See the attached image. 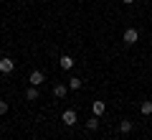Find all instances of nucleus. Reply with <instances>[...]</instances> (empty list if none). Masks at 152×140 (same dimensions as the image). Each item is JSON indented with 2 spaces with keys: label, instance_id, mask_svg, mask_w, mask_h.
<instances>
[{
  "label": "nucleus",
  "instance_id": "1",
  "mask_svg": "<svg viewBox=\"0 0 152 140\" xmlns=\"http://www.w3.org/2000/svg\"><path fill=\"white\" fill-rule=\"evenodd\" d=\"M28 81H31V87H41V84H43V81H46V74H43V71H31V76H28Z\"/></svg>",
  "mask_w": 152,
  "mask_h": 140
},
{
  "label": "nucleus",
  "instance_id": "2",
  "mask_svg": "<svg viewBox=\"0 0 152 140\" xmlns=\"http://www.w3.org/2000/svg\"><path fill=\"white\" fill-rule=\"evenodd\" d=\"M137 41H140V31H137V28H127L124 31V43L132 46V43H137Z\"/></svg>",
  "mask_w": 152,
  "mask_h": 140
},
{
  "label": "nucleus",
  "instance_id": "3",
  "mask_svg": "<svg viewBox=\"0 0 152 140\" xmlns=\"http://www.w3.org/2000/svg\"><path fill=\"white\" fill-rule=\"evenodd\" d=\"M13 69H15V61L8 59V56H3V59H0V71H3V74H13Z\"/></svg>",
  "mask_w": 152,
  "mask_h": 140
},
{
  "label": "nucleus",
  "instance_id": "4",
  "mask_svg": "<svg viewBox=\"0 0 152 140\" xmlns=\"http://www.w3.org/2000/svg\"><path fill=\"white\" fill-rule=\"evenodd\" d=\"M61 120H64V122L69 125V127H71V125H76V120H79V117H76V110H64Z\"/></svg>",
  "mask_w": 152,
  "mask_h": 140
},
{
  "label": "nucleus",
  "instance_id": "5",
  "mask_svg": "<svg viewBox=\"0 0 152 140\" xmlns=\"http://www.w3.org/2000/svg\"><path fill=\"white\" fill-rule=\"evenodd\" d=\"M58 66H61V69H64V71H69V69H74V59H71V56H61V59H58Z\"/></svg>",
  "mask_w": 152,
  "mask_h": 140
},
{
  "label": "nucleus",
  "instance_id": "6",
  "mask_svg": "<svg viewBox=\"0 0 152 140\" xmlns=\"http://www.w3.org/2000/svg\"><path fill=\"white\" fill-rule=\"evenodd\" d=\"M26 99H28V102H36V99H38V87H28V89H26Z\"/></svg>",
  "mask_w": 152,
  "mask_h": 140
},
{
  "label": "nucleus",
  "instance_id": "7",
  "mask_svg": "<svg viewBox=\"0 0 152 140\" xmlns=\"http://www.w3.org/2000/svg\"><path fill=\"white\" fill-rule=\"evenodd\" d=\"M91 112L99 117V115H104V112H107V104H104V102H94V104H91Z\"/></svg>",
  "mask_w": 152,
  "mask_h": 140
},
{
  "label": "nucleus",
  "instance_id": "8",
  "mask_svg": "<svg viewBox=\"0 0 152 140\" xmlns=\"http://www.w3.org/2000/svg\"><path fill=\"white\" fill-rule=\"evenodd\" d=\"M140 112L145 115V117H150V115H152V102H150V99H147V102H142V104H140Z\"/></svg>",
  "mask_w": 152,
  "mask_h": 140
},
{
  "label": "nucleus",
  "instance_id": "9",
  "mask_svg": "<svg viewBox=\"0 0 152 140\" xmlns=\"http://www.w3.org/2000/svg\"><path fill=\"white\" fill-rule=\"evenodd\" d=\"M81 84H84V81L79 79V76H71V79H69V89H81Z\"/></svg>",
  "mask_w": 152,
  "mask_h": 140
},
{
  "label": "nucleus",
  "instance_id": "10",
  "mask_svg": "<svg viewBox=\"0 0 152 140\" xmlns=\"http://www.w3.org/2000/svg\"><path fill=\"white\" fill-rule=\"evenodd\" d=\"M53 94H56L58 99H61V97H66V84H56V87H53Z\"/></svg>",
  "mask_w": 152,
  "mask_h": 140
},
{
  "label": "nucleus",
  "instance_id": "11",
  "mask_svg": "<svg viewBox=\"0 0 152 140\" xmlns=\"http://www.w3.org/2000/svg\"><path fill=\"white\" fill-rule=\"evenodd\" d=\"M119 133H132V122H129V120H122V122H119Z\"/></svg>",
  "mask_w": 152,
  "mask_h": 140
},
{
  "label": "nucleus",
  "instance_id": "12",
  "mask_svg": "<svg viewBox=\"0 0 152 140\" xmlns=\"http://www.w3.org/2000/svg\"><path fill=\"white\" fill-rule=\"evenodd\" d=\"M86 127H89V130H96V127H99V117H96V115H94V117L86 122Z\"/></svg>",
  "mask_w": 152,
  "mask_h": 140
},
{
  "label": "nucleus",
  "instance_id": "13",
  "mask_svg": "<svg viewBox=\"0 0 152 140\" xmlns=\"http://www.w3.org/2000/svg\"><path fill=\"white\" fill-rule=\"evenodd\" d=\"M5 112H8V102H3V99H0V117H3Z\"/></svg>",
  "mask_w": 152,
  "mask_h": 140
},
{
  "label": "nucleus",
  "instance_id": "14",
  "mask_svg": "<svg viewBox=\"0 0 152 140\" xmlns=\"http://www.w3.org/2000/svg\"><path fill=\"white\" fill-rule=\"evenodd\" d=\"M124 3H127V5H132V3H134V0H124Z\"/></svg>",
  "mask_w": 152,
  "mask_h": 140
},
{
  "label": "nucleus",
  "instance_id": "15",
  "mask_svg": "<svg viewBox=\"0 0 152 140\" xmlns=\"http://www.w3.org/2000/svg\"><path fill=\"white\" fill-rule=\"evenodd\" d=\"M0 59H3V51H0Z\"/></svg>",
  "mask_w": 152,
  "mask_h": 140
}]
</instances>
